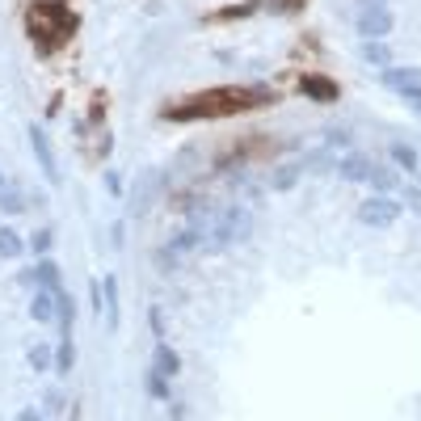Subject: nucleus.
Returning <instances> with one entry per match:
<instances>
[{"mask_svg": "<svg viewBox=\"0 0 421 421\" xmlns=\"http://www.w3.org/2000/svg\"><path fill=\"white\" fill-rule=\"evenodd\" d=\"M358 220H362L366 228H392V224L400 220V202L388 198V194H375V198H366V202L358 206Z\"/></svg>", "mask_w": 421, "mask_h": 421, "instance_id": "nucleus-4", "label": "nucleus"}, {"mask_svg": "<svg viewBox=\"0 0 421 421\" xmlns=\"http://www.w3.org/2000/svg\"><path fill=\"white\" fill-rule=\"evenodd\" d=\"M274 101L270 89H240V84H224V89H210V93H198L194 101L186 105H173L165 110L169 123H190V118H224V114H240L249 105H266Z\"/></svg>", "mask_w": 421, "mask_h": 421, "instance_id": "nucleus-1", "label": "nucleus"}, {"mask_svg": "<svg viewBox=\"0 0 421 421\" xmlns=\"http://www.w3.org/2000/svg\"><path fill=\"white\" fill-rule=\"evenodd\" d=\"M0 210H9V215H21V210H26V198H21L17 190H5V186H0Z\"/></svg>", "mask_w": 421, "mask_h": 421, "instance_id": "nucleus-18", "label": "nucleus"}, {"mask_svg": "<svg viewBox=\"0 0 421 421\" xmlns=\"http://www.w3.org/2000/svg\"><path fill=\"white\" fill-rule=\"evenodd\" d=\"M299 89H303L307 97H316V101H337V84L325 80V76H303Z\"/></svg>", "mask_w": 421, "mask_h": 421, "instance_id": "nucleus-10", "label": "nucleus"}, {"mask_svg": "<svg viewBox=\"0 0 421 421\" xmlns=\"http://www.w3.org/2000/svg\"><path fill=\"white\" fill-rule=\"evenodd\" d=\"M169 375H161V371H156V366H152V371H147V392L156 396V400H165L169 396V384H165Z\"/></svg>", "mask_w": 421, "mask_h": 421, "instance_id": "nucleus-21", "label": "nucleus"}, {"mask_svg": "<svg viewBox=\"0 0 421 421\" xmlns=\"http://www.w3.org/2000/svg\"><path fill=\"white\" fill-rule=\"evenodd\" d=\"M249 228H253L249 210H244V206H228V210H220V215L210 220L206 249H224V244H236V240H244V236H249Z\"/></svg>", "mask_w": 421, "mask_h": 421, "instance_id": "nucleus-3", "label": "nucleus"}, {"mask_svg": "<svg viewBox=\"0 0 421 421\" xmlns=\"http://www.w3.org/2000/svg\"><path fill=\"white\" fill-rule=\"evenodd\" d=\"M26 26H30V34L38 38V46H60L72 30H76V13L72 9H64V5H34L30 9V17H26Z\"/></svg>", "mask_w": 421, "mask_h": 421, "instance_id": "nucleus-2", "label": "nucleus"}, {"mask_svg": "<svg viewBox=\"0 0 421 421\" xmlns=\"http://www.w3.org/2000/svg\"><path fill=\"white\" fill-rule=\"evenodd\" d=\"M375 186V194H392L396 186H400V177H396V169H388V165H379V169H371V177H366Z\"/></svg>", "mask_w": 421, "mask_h": 421, "instance_id": "nucleus-13", "label": "nucleus"}, {"mask_svg": "<svg viewBox=\"0 0 421 421\" xmlns=\"http://www.w3.org/2000/svg\"><path fill=\"white\" fill-rule=\"evenodd\" d=\"M375 5H384V0H362V9H375Z\"/></svg>", "mask_w": 421, "mask_h": 421, "instance_id": "nucleus-30", "label": "nucleus"}, {"mask_svg": "<svg viewBox=\"0 0 421 421\" xmlns=\"http://www.w3.org/2000/svg\"><path fill=\"white\" fill-rule=\"evenodd\" d=\"M42 400H46V409H60V404H64V396H60V392H46Z\"/></svg>", "mask_w": 421, "mask_h": 421, "instance_id": "nucleus-29", "label": "nucleus"}, {"mask_svg": "<svg viewBox=\"0 0 421 421\" xmlns=\"http://www.w3.org/2000/svg\"><path fill=\"white\" fill-rule=\"evenodd\" d=\"M392 161H396V169L417 173V152H413L409 143H392Z\"/></svg>", "mask_w": 421, "mask_h": 421, "instance_id": "nucleus-16", "label": "nucleus"}, {"mask_svg": "<svg viewBox=\"0 0 421 421\" xmlns=\"http://www.w3.org/2000/svg\"><path fill=\"white\" fill-rule=\"evenodd\" d=\"M17 421H42V413H38V409H21Z\"/></svg>", "mask_w": 421, "mask_h": 421, "instance_id": "nucleus-28", "label": "nucleus"}, {"mask_svg": "<svg viewBox=\"0 0 421 421\" xmlns=\"http://www.w3.org/2000/svg\"><path fill=\"white\" fill-rule=\"evenodd\" d=\"M362 55H366V64H379V68H388V46L375 38V42H366L362 46Z\"/></svg>", "mask_w": 421, "mask_h": 421, "instance_id": "nucleus-19", "label": "nucleus"}, {"mask_svg": "<svg viewBox=\"0 0 421 421\" xmlns=\"http://www.w3.org/2000/svg\"><path fill=\"white\" fill-rule=\"evenodd\" d=\"M371 161H366V156L362 152H350V156H341V165H337V173L346 177V181H366V177H371Z\"/></svg>", "mask_w": 421, "mask_h": 421, "instance_id": "nucleus-8", "label": "nucleus"}, {"mask_svg": "<svg viewBox=\"0 0 421 421\" xmlns=\"http://www.w3.org/2000/svg\"><path fill=\"white\" fill-rule=\"evenodd\" d=\"M400 97H404V101H409V105H413V110H417V114H421V84H417V89H409V93H400Z\"/></svg>", "mask_w": 421, "mask_h": 421, "instance_id": "nucleus-25", "label": "nucleus"}, {"mask_svg": "<svg viewBox=\"0 0 421 421\" xmlns=\"http://www.w3.org/2000/svg\"><path fill=\"white\" fill-rule=\"evenodd\" d=\"M30 316L38 325H55V291H38L30 299Z\"/></svg>", "mask_w": 421, "mask_h": 421, "instance_id": "nucleus-9", "label": "nucleus"}, {"mask_svg": "<svg viewBox=\"0 0 421 421\" xmlns=\"http://www.w3.org/2000/svg\"><path fill=\"white\" fill-rule=\"evenodd\" d=\"M152 329H156V333H165V316H161V307H152Z\"/></svg>", "mask_w": 421, "mask_h": 421, "instance_id": "nucleus-27", "label": "nucleus"}, {"mask_svg": "<svg viewBox=\"0 0 421 421\" xmlns=\"http://www.w3.org/2000/svg\"><path fill=\"white\" fill-rule=\"evenodd\" d=\"M379 80H384L388 89H396V93H409V89L421 84V72H417V68H384Z\"/></svg>", "mask_w": 421, "mask_h": 421, "instance_id": "nucleus-7", "label": "nucleus"}, {"mask_svg": "<svg viewBox=\"0 0 421 421\" xmlns=\"http://www.w3.org/2000/svg\"><path fill=\"white\" fill-rule=\"evenodd\" d=\"M105 190H110V194H123V177H118V173H105Z\"/></svg>", "mask_w": 421, "mask_h": 421, "instance_id": "nucleus-26", "label": "nucleus"}, {"mask_svg": "<svg viewBox=\"0 0 421 421\" xmlns=\"http://www.w3.org/2000/svg\"><path fill=\"white\" fill-rule=\"evenodd\" d=\"M30 143H34V156H38V165H42V177H46L51 186H60L55 152H51V143H46V135H42V127H38V123H30Z\"/></svg>", "mask_w": 421, "mask_h": 421, "instance_id": "nucleus-5", "label": "nucleus"}, {"mask_svg": "<svg viewBox=\"0 0 421 421\" xmlns=\"http://www.w3.org/2000/svg\"><path fill=\"white\" fill-rule=\"evenodd\" d=\"M101 295H105V312H110V329L118 325V278H101Z\"/></svg>", "mask_w": 421, "mask_h": 421, "instance_id": "nucleus-14", "label": "nucleus"}, {"mask_svg": "<svg viewBox=\"0 0 421 421\" xmlns=\"http://www.w3.org/2000/svg\"><path fill=\"white\" fill-rule=\"evenodd\" d=\"M26 358H30L34 371H42V375L51 371V366H55V354H51V346H30V354H26Z\"/></svg>", "mask_w": 421, "mask_h": 421, "instance_id": "nucleus-15", "label": "nucleus"}, {"mask_svg": "<svg viewBox=\"0 0 421 421\" xmlns=\"http://www.w3.org/2000/svg\"><path fill=\"white\" fill-rule=\"evenodd\" d=\"M51 240H55V232H51V228H38V232L30 236V249H34L38 257H46V249H51Z\"/></svg>", "mask_w": 421, "mask_h": 421, "instance_id": "nucleus-23", "label": "nucleus"}, {"mask_svg": "<svg viewBox=\"0 0 421 421\" xmlns=\"http://www.w3.org/2000/svg\"><path fill=\"white\" fill-rule=\"evenodd\" d=\"M388 30H392V13H388L384 5H375V9H362V13H358V34H362L366 42L384 38Z\"/></svg>", "mask_w": 421, "mask_h": 421, "instance_id": "nucleus-6", "label": "nucleus"}, {"mask_svg": "<svg viewBox=\"0 0 421 421\" xmlns=\"http://www.w3.org/2000/svg\"><path fill=\"white\" fill-rule=\"evenodd\" d=\"M299 181V165H283L278 173H274V190H291Z\"/></svg>", "mask_w": 421, "mask_h": 421, "instance_id": "nucleus-22", "label": "nucleus"}, {"mask_svg": "<svg viewBox=\"0 0 421 421\" xmlns=\"http://www.w3.org/2000/svg\"><path fill=\"white\" fill-rule=\"evenodd\" d=\"M55 371H60V375H68V371H72V333H64V341H60V358H55Z\"/></svg>", "mask_w": 421, "mask_h": 421, "instance_id": "nucleus-20", "label": "nucleus"}, {"mask_svg": "<svg viewBox=\"0 0 421 421\" xmlns=\"http://www.w3.org/2000/svg\"><path fill=\"white\" fill-rule=\"evenodd\" d=\"M303 165H307V169H316V173H321V169H329L333 161H329V152H316V156H307Z\"/></svg>", "mask_w": 421, "mask_h": 421, "instance_id": "nucleus-24", "label": "nucleus"}, {"mask_svg": "<svg viewBox=\"0 0 421 421\" xmlns=\"http://www.w3.org/2000/svg\"><path fill=\"white\" fill-rule=\"evenodd\" d=\"M0 186H5V173H0Z\"/></svg>", "mask_w": 421, "mask_h": 421, "instance_id": "nucleus-31", "label": "nucleus"}, {"mask_svg": "<svg viewBox=\"0 0 421 421\" xmlns=\"http://www.w3.org/2000/svg\"><path fill=\"white\" fill-rule=\"evenodd\" d=\"M21 249H26V240L13 228H0V257H17Z\"/></svg>", "mask_w": 421, "mask_h": 421, "instance_id": "nucleus-17", "label": "nucleus"}, {"mask_svg": "<svg viewBox=\"0 0 421 421\" xmlns=\"http://www.w3.org/2000/svg\"><path fill=\"white\" fill-rule=\"evenodd\" d=\"M34 283L42 287V291H64L60 287V266L51 257H38V266H34Z\"/></svg>", "mask_w": 421, "mask_h": 421, "instance_id": "nucleus-11", "label": "nucleus"}, {"mask_svg": "<svg viewBox=\"0 0 421 421\" xmlns=\"http://www.w3.org/2000/svg\"><path fill=\"white\" fill-rule=\"evenodd\" d=\"M152 366H156L161 375H177V371H181V358H177V350H169V346L161 341V346H156V354H152Z\"/></svg>", "mask_w": 421, "mask_h": 421, "instance_id": "nucleus-12", "label": "nucleus"}]
</instances>
